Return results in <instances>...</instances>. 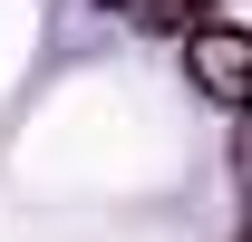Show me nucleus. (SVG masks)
<instances>
[{
	"label": "nucleus",
	"instance_id": "nucleus-1",
	"mask_svg": "<svg viewBox=\"0 0 252 242\" xmlns=\"http://www.w3.org/2000/svg\"><path fill=\"white\" fill-rule=\"evenodd\" d=\"M185 78L214 97V107H252V39L243 30H214V20L185 30Z\"/></svg>",
	"mask_w": 252,
	"mask_h": 242
},
{
	"label": "nucleus",
	"instance_id": "nucleus-2",
	"mask_svg": "<svg viewBox=\"0 0 252 242\" xmlns=\"http://www.w3.org/2000/svg\"><path fill=\"white\" fill-rule=\"evenodd\" d=\"M136 20H146V30H204V0H136Z\"/></svg>",
	"mask_w": 252,
	"mask_h": 242
},
{
	"label": "nucleus",
	"instance_id": "nucleus-3",
	"mask_svg": "<svg viewBox=\"0 0 252 242\" xmlns=\"http://www.w3.org/2000/svg\"><path fill=\"white\" fill-rule=\"evenodd\" d=\"M107 10H136V0H107Z\"/></svg>",
	"mask_w": 252,
	"mask_h": 242
},
{
	"label": "nucleus",
	"instance_id": "nucleus-4",
	"mask_svg": "<svg viewBox=\"0 0 252 242\" xmlns=\"http://www.w3.org/2000/svg\"><path fill=\"white\" fill-rule=\"evenodd\" d=\"M243 242H252V233H243Z\"/></svg>",
	"mask_w": 252,
	"mask_h": 242
}]
</instances>
